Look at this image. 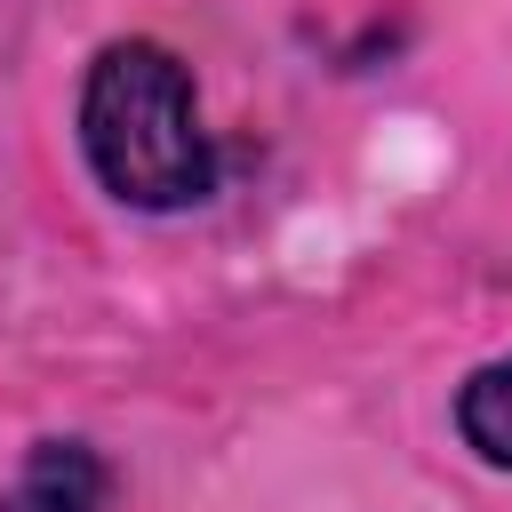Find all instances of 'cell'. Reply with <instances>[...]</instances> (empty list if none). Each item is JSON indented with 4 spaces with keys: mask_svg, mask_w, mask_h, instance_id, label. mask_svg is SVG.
Returning a JSON list of instances; mask_svg holds the SVG:
<instances>
[{
    "mask_svg": "<svg viewBox=\"0 0 512 512\" xmlns=\"http://www.w3.org/2000/svg\"><path fill=\"white\" fill-rule=\"evenodd\" d=\"M80 160L88 176L144 216L200 208L216 192V144L200 128V96L176 48L112 40L80 80Z\"/></svg>",
    "mask_w": 512,
    "mask_h": 512,
    "instance_id": "obj_1",
    "label": "cell"
},
{
    "mask_svg": "<svg viewBox=\"0 0 512 512\" xmlns=\"http://www.w3.org/2000/svg\"><path fill=\"white\" fill-rule=\"evenodd\" d=\"M456 432H464V448H472L480 464L512 472V360H488V368L464 376V392H456Z\"/></svg>",
    "mask_w": 512,
    "mask_h": 512,
    "instance_id": "obj_3",
    "label": "cell"
},
{
    "mask_svg": "<svg viewBox=\"0 0 512 512\" xmlns=\"http://www.w3.org/2000/svg\"><path fill=\"white\" fill-rule=\"evenodd\" d=\"M104 504H112V464L88 440H40L0 496V512H104Z\"/></svg>",
    "mask_w": 512,
    "mask_h": 512,
    "instance_id": "obj_2",
    "label": "cell"
}]
</instances>
